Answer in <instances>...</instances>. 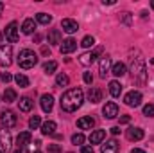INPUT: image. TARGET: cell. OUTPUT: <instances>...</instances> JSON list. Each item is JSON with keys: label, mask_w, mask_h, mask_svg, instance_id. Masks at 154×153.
<instances>
[{"label": "cell", "mask_w": 154, "mask_h": 153, "mask_svg": "<svg viewBox=\"0 0 154 153\" xmlns=\"http://www.w3.org/2000/svg\"><path fill=\"white\" fill-rule=\"evenodd\" d=\"M131 76L133 81L138 83V85H145L147 81V69H145V61L143 58H133L131 60Z\"/></svg>", "instance_id": "obj_2"}, {"label": "cell", "mask_w": 154, "mask_h": 153, "mask_svg": "<svg viewBox=\"0 0 154 153\" xmlns=\"http://www.w3.org/2000/svg\"><path fill=\"white\" fill-rule=\"evenodd\" d=\"M151 7H152V9H154V2H151Z\"/></svg>", "instance_id": "obj_49"}, {"label": "cell", "mask_w": 154, "mask_h": 153, "mask_svg": "<svg viewBox=\"0 0 154 153\" xmlns=\"http://www.w3.org/2000/svg\"><path fill=\"white\" fill-rule=\"evenodd\" d=\"M129 121H131V117H129V115H122V117H120V124H127Z\"/></svg>", "instance_id": "obj_40"}, {"label": "cell", "mask_w": 154, "mask_h": 153, "mask_svg": "<svg viewBox=\"0 0 154 153\" xmlns=\"http://www.w3.org/2000/svg\"><path fill=\"white\" fill-rule=\"evenodd\" d=\"M143 115L145 117H154V105L152 103H149V105L143 106Z\"/></svg>", "instance_id": "obj_35"}, {"label": "cell", "mask_w": 154, "mask_h": 153, "mask_svg": "<svg viewBox=\"0 0 154 153\" xmlns=\"http://www.w3.org/2000/svg\"><path fill=\"white\" fill-rule=\"evenodd\" d=\"M109 69H111V58H109V56L100 58V63H99V72H100V77H106V74L109 72Z\"/></svg>", "instance_id": "obj_14"}, {"label": "cell", "mask_w": 154, "mask_h": 153, "mask_svg": "<svg viewBox=\"0 0 154 153\" xmlns=\"http://www.w3.org/2000/svg\"><path fill=\"white\" fill-rule=\"evenodd\" d=\"M39 103H41V110H43L45 114L52 112V108H54V97H52L50 94H43Z\"/></svg>", "instance_id": "obj_11"}, {"label": "cell", "mask_w": 154, "mask_h": 153, "mask_svg": "<svg viewBox=\"0 0 154 153\" xmlns=\"http://www.w3.org/2000/svg\"><path fill=\"white\" fill-rule=\"evenodd\" d=\"M109 94H111L113 97H120V94H122V85H120L118 81H111V83H109Z\"/></svg>", "instance_id": "obj_26"}, {"label": "cell", "mask_w": 154, "mask_h": 153, "mask_svg": "<svg viewBox=\"0 0 154 153\" xmlns=\"http://www.w3.org/2000/svg\"><path fill=\"white\" fill-rule=\"evenodd\" d=\"M102 114H104L106 119H115L116 115H118V106H116V103H113V101L106 103L104 108H102Z\"/></svg>", "instance_id": "obj_10"}, {"label": "cell", "mask_w": 154, "mask_h": 153, "mask_svg": "<svg viewBox=\"0 0 154 153\" xmlns=\"http://www.w3.org/2000/svg\"><path fill=\"white\" fill-rule=\"evenodd\" d=\"M124 103H125L127 106L136 108V106H140V105H142V94H140L138 90H131V92H127V94H125Z\"/></svg>", "instance_id": "obj_5"}, {"label": "cell", "mask_w": 154, "mask_h": 153, "mask_svg": "<svg viewBox=\"0 0 154 153\" xmlns=\"http://www.w3.org/2000/svg\"><path fill=\"white\" fill-rule=\"evenodd\" d=\"M14 153H29V150H27L25 146H18V148L14 150Z\"/></svg>", "instance_id": "obj_42"}, {"label": "cell", "mask_w": 154, "mask_h": 153, "mask_svg": "<svg viewBox=\"0 0 154 153\" xmlns=\"http://www.w3.org/2000/svg\"><path fill=\"white\" fill-rule=\"evenodd\" d=\"M13 79V76L9 74V72H0V81H4V83H9Z\"/></svg>", "instance_id": "obj_38"}, {"label": "cell", "mask_w": 154, "mask_h": 153, "mask_svg": "<svg viewBox=\"0 0 154 153\" xmlns=\"http://www.w3.org/2000/svg\"><path fill=\"white\" fill-rule=\"evenodd\" d=\"M11 144H13V139H11V133L7 128H0V146H2V151H9L11 150Z\"/></svg>", "instance_id": "obj_7"}, {"label": "cell", "mask_w": 154, "mask_h": 153, "mask_svg": "<svg viewBox=\"0 0 154 153\" xmlns=\"http://www.w3.org/2000/svg\"><path fill=\"white\" fill-rule=\"evenodd\" d=\"M29 142H31V133H29V132H22V133L18 135V139H16V144H18V146H25V148H27Z\"/></svg>", "instance_id": "obj_25"}, {"label": "cell", "mask_w": 154, "mask_h": 153, "mask_svg": "<svg viewBox=\"0 0 154 153\" xmlns=\"http://www.w3.org/2000/svg\"><path fill=\"white\" fill-rule=\"evenodd\" d=\"M81 45H82L84 49H90V47L95 45V38H93V36H84L82 41H81Z\"/></svg>", "instance_id": "obj_33"}, {"label": "cell", "mask_w": 154, "mask_h": 153, "mask_svg": "<svg viewBox=\"0 0 154 153\" xmlns=\"http://www.w3.org/2000/svg\"><path fill=\"white\" fill-rule=\"evenodd\" d=\"M131 153H145L143 150H140V148H134V150H131Z\"/></svg>", "instance_id": "obj_46"}, {"label": "cell", "mask_w": 154, "mask_h": 153, "mask_svg": "<svg viewBox=\"0 0 154 153\" xmlns=\"http://www.w3.org/2000/svg\"><path fill=\"white\" fill-rule=\"evenodd\" d=\"M56 128H57V124H56L54 121H45V122L41 124V133H43V135H54Z\"/></svg>", "instance_id": "obj_20"}, {"label": "cell", "mask_w": 154, "mask_h": 153, "mask_svg": "<svg viewBox=\"0 0 154 153\" xmlns=\"http://www.w3.org/2000/svg\"><path fill=\"white\" fill-rule=\"evenodd\" d=\"M109 132H111L113 135H118V133H120V126H113V128H111Z\"/></svg>", "instance_id": "obj_44"}, {"label": "cell", "mask_w": 154, "mask_h": 153, "mask_svg": "<svg viewBox=\"0 0 154 153\" xmlns=\"http://www.w3.org/2000/svg\"><path fill=\"white\" fill-rule=\"evenodd\" d=\"M151 63H152V65H154V58H152V60H151Z\"/></svg>", "instance_id": "obj_50"}, {"label": "cell", "mask_w": 154, "mask_h": 153, "mask_svg": "<svg viewBox=\"0 0 154 153\" xmlns=\"http://www.w3.org/2000/svg\"><path fill=\"white\" fill-rule=\"evenodd\" d=\"M39 124H41V117H39V115H32V117L29 119V128H31V130H36Z\"/></svg>", "instance_id": "obj_32"}, {"label": "cell", "mask_w": 154, "mask_h": 153, "mask_svg": "<svg viewBox=\"0 0 154 153\" xmlns=\"http://www.w3.org/2000/svg\"><path fill=\"white\" fill-rule=\"evenodd\" d=\"M36 63H38V56H36L34 50H31V49L20 50V56H18V65H20V69L29 70V69H32Z\"/></svg>", "instance_id": "obj_3"}, {"label": "cell", "mask_w": 154, "mask_h": 153, "mask_svg": "<svg viewBox=\"0 0 154 153\" xmlns=\"http://www.w3.org/2000/svg\"><path fill=\"white\" fill-rule=\"evenodd\" d=\"M36 153H41V151H36Z\"/></svg>", "instance_id": "obj_51"}, {"label": "cell", "mask_w": 154, "mask_h": 153, "mask_svg": "<svg viewBox=\"0 0 154 153\" xmlns=\"http://www.w3.org/2000/svg\"><path fill=\"white\" fill-rule=\"evenodd\" d=\"M82 79H84L86 85H91V83H93V76H91V72H84V74H82Z\"/></svg>", "instance_id": "obj_37"}, {"label": "cell", "mask_w": 154, "mask_h": 153, "mask_svg": "<svg viewBox=\"0 0 154 153\" xmlns=\"http://www.w3.org/2000/svg\"><path fill=\"white\" fill-rule=\"evenodd\" d=\"M13 63V47L11 45H0V65L9 67Z\"/></svg>", "instance_id": "obj_4"}, {"label": "cell", "mask_w": 154, "mask_h": 153, "mask_svg": "<svg viewBox=\"0 0 154 153\" xmlns=\"http://www.w3.org/2000/svg\"><path fill=\"white\" fill-rule=\"evenodd\" d=\"M48 153H61V146L59 144H50L48 146Z\"/></svg>", "instance_id": "obj_39"}, {"label": "cell", "mask_w": 154, "mask_h": 153, "mask_svg": "<svg viewBox=\"0 0 154 153\" xmlns=\"http://www.w3.org/2000/svg\"><path fill=\"white\" fill-rule=\"evenodd\" d=\"M125 135H127V139L129 141H142L143 139V130L142 128H129L127 132H125Z\"/></svg>", "instance_id": "obj_16"}, {"label": "cell", "mask_w": 154, "mask_h": 153, "mask_svg": "<svg viewBox=\"0 0 154 153\" xmlns=\"http://www.w3.org/2000/svg\"><path fill=\"white\" fill-rule=\"evenodd\" d=\"M125 72H127V70H125V65H124L122 61H118V63H115V65L111 67V74L116 76V77H122Z\"/></svg>", "instance_id": "obj_24"}, {"label": "cell", "mask_w": 154, "mask_h": 153, "mask_svg": "<svg viewBox=\"0 0 154 153\" xmlns=\"http://www.w3.org/2000/svg\"><path fill=\"white\" fill-rule=\"evenodd\" d=\"M81 153H93V148L91 146H82L81 148Z\"/></svg>", "instance_id": "obj_41"}, {"label": "cell", "mask_w": 154, "mask_h": 153, "mask_svg": "<svg viewBox=\"0 0 154 153\" xmlns=\"http://www.w3.org/2000/svg\"><path fill=\"white\" fill-rule=\"evenodd\" d=\"M2 13H4V4L0 2V15H2Z\"/></svg>", "instance_id": "obj_47"}, {"label": "cell", "mask_w": 154, "mask_h": 153, "mask_svg": "<svg viewBox=\"0 0 154 153\" xmlns=\"http://www.w3.org/2000/svg\"><path fill=\"white\" fill-rule=\"evenodd\" d=\"M84 141H86V139H84L82 133H75V135H72V144H75V146H82Z\"/></svg>", "instance_id": "obj_34"}, {"label": "cell", "mask_w": 154, "mask_h": 153, "mask_svg": "<svg viewBox=\"0 0 154 153\" xmlns=\"http://www.w3.org/2000/svg\"><path fill=\"white\" fill-rule=\"evenodd\" d=\"M56 69H57V63H56V61H47V63L43 65L45 74H54V72H56Z\"/></svg>", "instance_id": "obj_31"}, {"label": "cell", "mask_w": 154, "mask_h": 153, "mask_svg": "<svg viewBox=\"0 0 154 153\" xmlns=\"http://www.w3.org/2000/svg\"><path fill=\"white\" fill-rule=\"evenodd\" d=\"M36 22H38V24H43V25H48V24L52 22V16L47 15V13H38V15H36Z\"/></svg>", "instance_id": "obj_29"}, {"label": "cell", "mask_w": 154, "mask_h": 153, "mask_svg": "<svg viewBox=\"0 0 154 153\" xmlns=\"http://www.w3.org/2000/svg\"><path fill=\"white\" fill-rule=\"evenodd\" d=\"M70 83V77L66 76V74H57L56 77V86H66Z\"/></svg>", "instance_id": "obj_30"}, {"label": "cell", "mask_w": 154, "mask_h": 153, "mask_svg": "<svg viewBox=\"0 0 154 153\" xmlns=\"http://www.w3.org/2000/svg\"><path fill=\"white\" fill-rule=\"evenodd\" d=\"M2 40H4V34H2V31H0V43H2Z\"/></svg>", "instance_id": "obj_48"}, {"label": "cell", "mask_w": 154, "mask_h": 153, "mask_svg": "<svg viewBox=\"0 0 154 153\" xmlns=\"http://www.w3.org/2000/svg\"><path fill=\"white\" fill-rule=\"evenodd\" d=\"M104 139H106V132H104V130H95V132H91V135H90V142H91V144H100Z\"/></svg>", "instance_id": "obj_21"}, {"label": "cell", "mask_w": 154, "mask_h": 153, "mask_svg": "<svg viewBox=\"0 0 154 153\" xmlns=\"http://www.w3.org/2000/svg\"><path fill=\"white\" fill-rule=\"evenodd\" d=\"M0 153H4V151H0Z\"/></svg>", "instance_id": "obj_52"}, {"label": "cell", "mask_w": 154, "mask_h": 153, "mask_svg": "<svg viewBox=\"0 0 154 153\" xmlns=\"http://www.w3.org/2000/svg\"><path fill=\"white\" fill-rule=\"evenodd\" d=\"M18 106H20V112H25V114H27V112H31V110H32L34 101H32L31 97H27V96H25V97H22V99L18 101Z\"/></svg>", "instance_id": "obj_17"}, {"label": "cell", "mask_w": 154, "mask_h": 153, "mask_svg": "<svg viewBox=\"0 0 154 153\" xmlns=\"http://www.w3.org/2000/svg\"><path fill=\"white\" fill-rule=\"evenodd\" d=\"M93 126H95V119L90 117V115H84V117L77 119V128H81V130H91Z\"/></svg>", "instance_id": "obj_13"}, {"label": "cell", "mask_w": 154, "mask_h": 153, "mask_svg": "<svg viewBox=\"0 0 154 153\" xmlns=\"http://www.w3.org/2000/svg\"><path fill=\"white\" fill-rule=\"evenodd\" d=\"M77 49V41L74 38H66L61 41V47H59V50H61V54H70V52H74Z\"/></svg>", "instance_id": "obj_9"}, {"label": "cell", "mask_w": 154, "mask_h": 153, "mask_svg": "<svg viewBox=\"0 0 154 153\" xmlns=\"http://www.w3.org/2000/svg\"><path fill=\"white\" fill-rule=\"evenodd\" d=\"M118 142H116L115 139H111V141H108L106 144H102L100 146V151L102 153H118Z\"/></svg>", "instance_id": "obj_18"}, {"label": "cell", "mask_w": 154, "mask_h": 153, "mask_svg": "<svg viewBox=\"0 0 154 153\" xmlns=\"http://www.w3.org/2000/svg\"><path fill=\"white\" fill-rule=\"evenodd\" d=\"M4 101L5 103H14L16 101V90L14 88H5L4 90Z\"/></svg>", "instance_id": "obj_27"}, {"label": "cell", "mask_w": 154, "mask_h": 153, "mask_svg": "<svg viewBox=\"0 0 154 153\" xmlns=\"http://www.w3.org/2000/svg\"><path fill=\"white\" fill-rule=\"evenodd\" d=\"M14 81H16V85H18L20 88H27V86H29V83H31V81H29V77L23 76V74H16V76H14Z\"/></svg>", "instance_id": "obj_28"}, {"label": "cell", "mask_w": 154, "mask_h": 153, "mask_svg": "<svg viewBox=\"0 0 154 153\" xmlns=\"http://www.w3.org/2000/svg\"><path fill=\"white\" fill-rule=\"evenodd\" d=\"M102 4H104V5H106V4H108V5H113V4H115V0H104Z\"/></svg>", "instance_id": "obj_45"}, {"label": "cell", "mask_w": 154, "mask_h": 153, "mask_svg": "<svg viewBox=\"0 0 154 153\" xmlns=\"http://www.w3.org/2000/svg\"><path fill=\"white\" fill-rule=\"evenodd\" d=\"M82 101H84L82 90H81V88H70V90H66V92L61 96V101H59V103H61V110L72 114V112H75L77 108L82 106Z\"/></svg>", "instance_id": "obj_1"}, {"label": "cell", "mask_w": 154, "mask_h": 153, "mask_svg": "<svg viewBox=\"0 0 154 153\" xmlns=\"http://www.w3.org/2000/svg\"><path fill=\"white\" fill-rule=\"evenodd\" d=\"M95 60H97V52H84V54L79 56V63L84 65V67H90Z\"/></svg>", "instance_id": "obj_15"}, {"label": "cell", "mask_w": 154, "mask_h": 153, "mask_svg": "<svg viewBox=\"0 0 154 153\" xmlns=\"http://www.w3.org/2000/svg\"><path fill=\"white\" fill-rule=\"evenodd\" d=\"M120 18H122V22H124L125 25H131V15H129V13H122Z\"/></svg>", "instance_id": "obj_36"}, {"label": "cell", "mask_w": 154, "mask_h": 153, "mask_svg": "<svg viewBox=\"0 0 154 153\" xmlns=\"http://www.w3.org/2000/svg\"><path fill=\"white\" fill-rule=\"evenodd\" d=\"M34 31H36V22H34L32 18L23 20V24H22V33H23V34H32Z\"/></svg>", "instance_id": "obj_19"}, {"label": "cell", "mask_w": 154, "mask_h": 153, "mask_svg": "<svg viewBox=\"0 0 154 153\" xmlns=\"http://www.w3.org/2000/svg\"><path fill=\"white\" fill-rule=\"evenodd\" d=\"M61 27H63V31L65 33H68V34H74L79 31V25H77L75 20H72V18H65L63 22H61Z\"/></svg>", "instance_id": "obj_12"}, {"label": "cell", "mask_w": 154, "mask_h": 153, "mask_svg": "<svg viewBox=\"0 0 154 153\" xmlns=\"http://www.w3.org/2000/svg\"><path fill=\"white\" fill-rule=\"evenodd\" d=\"M0 121H2V126H4V128H14L16 122H18L16 115L13 114L11 110H4V112L0 114Z\"/></svg>", "instance_id": "obj_6"}, {"label": "cell", "mask_w": 154, "mask_h": 153, "mask_svg": "<svg viewBox=\"0 0 154 153\" xmlns=\"http://www.w3.org/2000/svg\"><path fill=\"white\" fill-rule=\"evenodd\" d=\"M88 99H90V103H100V101H102V92H100L99 88H90Z\"/></svg>", "instance_id": "obj_22"}, {"label": "cell", "mask_w": 154, "mask_h": 153, "mask_svg": "<svg viewBox=\"0 0 154 153\" xmlns=\"http://www.w3.org/2000/svg\"><path fill=\"white\" fill-rule=\"evenodd\" d=\"M5 40L11 41V43H16L18 41V24L16 22H11L5 27Z\"/></svg>", "instance_id": "obj_8"}, {"label": "cell", "mask_w": 154, "mask_h": 153, "mask_svg": "<svg viewBox=\"0 0 154 153\" xmlns=\"http://www.w3.org/2000/svg\"><path fill=\"white\" fill-rule=\"evenodd\" d=\"M48 43L50 45H59L61 43V33H59V29H52L48 33Z\"/></svg>", "instance_id": "obj_23"}, {"label": "cell", "mask_w": 154, "mask_h": 153, "mask_svg": "<svg viewBox=\"0 0 154 153\" xmlns=\"http://www.w3.org/2000/svg\"><path fill=\"white\" fill-rule=\"evenodd\" d=\"M41 54L43 56H50V49L48 47H41Z\"/></svg>", "instance_id": "obj_43"}]
</instances>
